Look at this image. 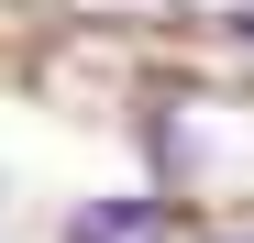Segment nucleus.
Returning a JSON list of instances; mask_svg holds the SVG:
<instances>
[{"mask_svg": "<svg viewBox=\"0 0 254 243\" xmlns=\"http://www.w3.org/2000/svg\"><path fill=\"white\" fill-rule=\"evenodd\" d=\"M66 243H166V199H89Z\"/></svg>", "mask_w": 254, "mask_h": 243, "instance_id": "nucleus-1", "label": "nucleus"}]
</instances>
